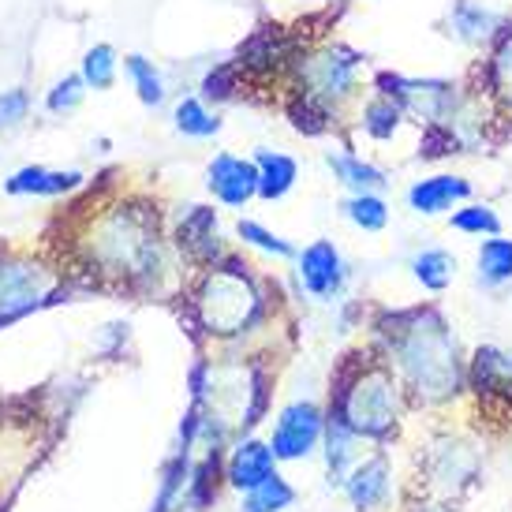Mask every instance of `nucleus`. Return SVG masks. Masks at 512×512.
<instances>
[{
  "mask_svg": "<svg viewBox=\"0 0 512 512\" xmlns=\"http://www.w3.org/2000/svg\"><path fill=\"white\" fill-rule=\"evenodd\" d=\"M378 337H382V359L393 367L404 393H412L415 400L441 404L464 389L468 367L460 359L453 326L434 303L382 311Z\"/></svg>",
  "mask_w": 512,
  "mask_h": 512,
  "instance_id": "f257e3e1",
  "label": "nucleus"
},
{
  "mask_svg": "<svg viewBox=\"0 0 512 512\" xmlns=\"http://www.w3.org/2000/svg\"><path fill=\"white\" fill-rule=\"evenodd\" d=\"M400 404H404V385L393 367L382 356H356V363H348L337 378L329 415H337L356 438L385 441L397 430Z\"/></svg>",
  "mask_w": 512,
  "mask_h": 512,
  "instance_id": "f03ea898",
  "label": "nucleus"
},
{
  "mask_svg": "<svg viewBox=\"0 0 512 512\" xmlns=\"http://www.w3.org/2000/svg\"><path fill=\"white\" fill-rule=\"evenodd\" d=\"M195 314L210 337H236V333L255 326L258 314H262V292L251 281L247 266L236 258L210 266V273L202 277L199 292H195Z\"/></svg>",
  "mask_w": 512,
  "mask_h": 512,
  "instance_id": "7ed1b4c3",
  "label": "nucleus"
},
{
  "mask_svg": "<svg viewBox=\"0 0 512 512\" xmlns=\"http://www.w3.org/2000/svg\"><path fill=\"white\" fill-rule=\"evenodd\" d=\"M367 68V57L344 42L318 45L311 53L292 60L296 72V98L322 105L326 113H341L348 101L359 94V72Z\"/></svg>",
  "mask_w": 512,
  "mask_h": 512,
  "instance_id": "20e7f679",
  "label": "nucleus"
},
{
  "mask_svg": "<svg viewBox=\"0 0 512 512\" xmlns=\"http://www.w3.org/2000/svg\"><path fill=\"white\" fill-rule=\"evenodd\" d=\"M94 255L105 266V273H120L131 281H150L161 273V243H157V221L116 210L98 225Z\"/></svg>",
  "mask_w": 512,
  "mask_h": 512,
  "instance_id": "39448f33",
  "label": "nucleus"
},
{
  "mask_svg": "<svg viewBox=\"0 0 512 512\" xmlns=\"http://www.w3.org/2000/svg\"><path fill=\"white\" fill-rule=\"evenodd\" d=\"M374 94L393 98L408 120H415L419 128H430V124H453L460 105L468 101V86L438 79V75L419 79L404 72H374Z\"/></svg>",
  "mask_w": 512,
  "mask_h": 512,
  "instance_id": "423d86ee",
  "label": "nucleus"
},
{
  "mask_svg": "<svg viewBox=\"0 0 512 512\" xmlns=\"http://www.w3.org/2000/svg\"><path fill=\"white\" fill-rule=\"evenodd\" d=\"M464 86L483 101L494 131H501V139H509L512 135V19L509 27L494 38V45L483 53V60H475V68H471Z\"/></svg>",
  "mask_w": 512,
  "mask_h": 512,
  "instance_id": "0eeeda50",
  "label": "nucleus"
},
{
  "mask_svg": "<svg viewBox=\"0 0 512 512\" xmlns=\"http://www.w3.org/2000/svg\"><path fill=\"white\" fill-rule=\"evenodd\" d=\"M53 296V273L38 262L0 258V326L38 311Z\"/></svg>",
  "mask_w": 512,
  "mask_h": 512,
  "instance_id": "6e6552de",
  "label": "nucleus"
},
{
  "mask_svg": "<svg viewBox=\"0 0 512 512\" xmlns=\"http://www.w3.org/2000/svg\"><path fill=\"white\" fill-rule=\"evenodd\" d=\"M326 434V415L311 400H296L288 404L285 412L277 415V427H273L270 449L277 460H303L314 453V445Z\"/></svg>",
  "mask_w": 512,
  "mask_h": 512,
  "instance_id": "1a4fd4ad",
  "label": "nucleus"
},
{
  "mask_svg": "<svg viewBox=\"0 0 512 512\" xmlns=\"http://www.w3.org/2000/svg\"><path fill=\"white\" fill-rule=\"evenodd\" d=\"M509 19L512 15L490 8L486 0H449L441 27H445V34H449L456 45H464V49H483L486 53L501 30L509 27Z\"/></svg>",
  "mask_w": 512,
  "mask_h": 512,
  "instance_id": "9d476101",
  "label": "nucleus"
},
{
  "mask_svg": "<svg viewBox=\"0 0 512 512\" xmlns=\"http://www.w3.org/2000/svg\"><path fill=\"white\" fill-rule=\"evenodd\" d=\"M296 273L303 292L314 299H337L348 281V266H344L341 251L333 240H314L296 255Z\"/></svg>",
  "mask_w": 512,
  "mask_h": 512,
  "instance_id": "9b49d317",
  "label": "nucleus"
},
{
  "mask_svg": "<svg viewBox=\"0 0 512 512\" xmlns=\"http://www.w3.org/2000/svg\"><path fill=\"white\" fill-rule=\"evenodd\" d=\"M206 187L214 191V199L221 206H232V210H243L247 202L258 195V169L251 157H236V154H217L210 165H206Z\"/></svg>",
  "mask_w": 512,
  "mask_h": 512,
  "instance_id": "f8f14e48",
  "label": "nucleus"
},
{
  "mask_svg": "<svg viewBox=\"0 0 512 512\" xmlns=\"http://www.w3.org/2000/svg\"><path fill=\"white\" fill-rule=\"evenodd\" d=\"M404 199H408V210H412V214L441 217L471 199V180L456 176V172H434V176L415 180Z\"/></svg>",
  "mask_w": 512,
  "mask_h": 512,
  "instance_id": "ddd939ff",
  "label": "nucleus"
},
{
  "mask_svg": "<svg viewBox=\"0 0 512 512\" xmlns=\"http://www.w3.org/2000/svg\"><path fill=\"white\" fill-rule=\"evenodd\" d=\"M468 385L483 400H512V352L479 348L468 367Z\"/></svg>",
  "mask_w": 512,
  "mask_h": 512,
  "instance_id": "4468645a",
  "label": "nucleus"
},
{
  "mask_svg": "<svg viewBox=\"0 0 512 512\" xmlns=\"http://www.w3.org/2000/svg\"><path fill=\"white\" fill-rule=\"evenodd\" d=\"M180 247L195 262H206V266H217L221 258V243H217V214L210 206H187V214L180 217Z\"/></svg>",
  "mask_w": 512,
  "mask_h": 512,
  "instance_id": "2eb2a0df",
  "label": "nucleus"
},
{
  "mask_svg": "<svg viewBox=\"0 0 512 512\" xmlns=\"http://www.w3.org/2000/svg\"><path fill=\"white\" fill-rule=\"evenodd\" d=\"M273 475H277V456H273L266 441L247 438L236 445V453L228 460V483L236 486V490H255V486H262Z\"/></svg>",
  "mask_w": 512,
  "mask_h": 512,
  "instance_id": "dca6fc26",
  "label": "nucleus"
},
{
  "mask_svg": "<svg viewBox=\"0 0 512 512\" xmlns=\"http://www.w3.org/2000/svg\"><path fill=\"white\" fill-rule=\"evenodd\" d=\"M251 161H255V169H258V199L277 202L296 187L299 161L292 154H281V150H258Z\"/></svg>",
  "mask_w": 512,
  "mask_h": 512,
  "instance_id": "f3484780",
  "label": "nucleus"
},
{
  "mask_svg": "<svg viewBox=\"0 0 512 512\" xmlns=\"http://www.w3.org/2000/svg\"><path fill=\"white\" fill-rule=\"evenodd\" d=\"M326 165L333 169L337 184H344L352 195H363V191H385V184H389V176H385L374 161L359 157L356 150H329Z\"/></svg>",
  "mask_w": 512,
  "mask_h": 512,
  "instance_id": "a211bd4d",
  "label": "nucleus"
},
{
  "mask_svg": "<svg viewBox=\"0 0 512 512\" xmlns=\"http://www.w3.org/2000/svg\"><path fill=\"white\" fill-rule=\"evenodd\" d=\"M344 490L356 509H378L389 494V460L385 456H370L363 464L352 468V475L344 479Z\"/></svg>",
  "mask_w": 512,
  "mask_h": 512,
  "instance_id": "6ab92c4d",
  "label": "nucleus"
},
{
  "mask_svg": "<svg viewBox=\"0 0 512 512\" xmlns=\"http://www.w3.org/2000/svg\"><path fill=\"white\" fill-rule=\"evenodd\" d=\"M288 57H292V45L281 38V30L262 27L247 38V45H240L236 68H240V72H273V68H281Z\"/></svg>",
  "mask_w": 512,
  "mask_h": 512,
  "instance_id": "aec40b11",
  "label": "nucleus"
},
{
  "mask_svg": "<svg viewBox=\"0 0 512 512\" xmlns=\"http://www.w3.org/2000/svg\"><path fill=\"white\" fill-rule=\"evenodd\" d=\"M408 124V116L393 98H382V94H370L359 109V131L367 135L370 143H389L397 139L400 128Z\"/></svg>",
  "mask_w": 512,
  "mask_h": 512,
  "instance_id": "412c9836",
  "label": "nucleus"
},
{
  "mask_svg": "<svg viewBox=\"0 0 512 512\" xmlns=\"http://www.w3.org/2000/svg\"><path fill=\"white\" fill-rule=\"evenodd\" d=\"M83 184V176L75 169L60 172V169H38V165H30V169H19L8 180V195H68L75 187Z\"/></svg>",
  "mask_w": 512,
  "mask_h": 512,
  "instance_id": "4be33fe9",
  "label": "nucleus"
},
{
  "mask_svg": "<svg viewBox=\"0 0 512 512\" xmlns=\"http://www.w3.org/2000/svg\"><path fill=\"white\" fill-rule=\"evenodd\" d=\"M475 277L483 288H505L512 285V240L509 236H486L475 255Z\"/></svg>",
  "mask_w": 512,
  "mask_h": 512,
  "instance_id": "5701e85b",
  "label": "nucleus"
},
{
  "mask_svg": "<svg viewBox=\"0 0 512 512\" xmlns=\"http://www.w3.org/2000/svg\"><path fill=\"white\" fill-rule=\"evenodd\" d=\"M475 475V456L460 445V441H441L438 449L430 453V479L441 483L449 494L460 490Z\"/></svg>",
  "mask_w": 512,
  "mask_h": 512,
  "instance_id": "b1692460",
  "label": "nucleus"
},
{
  "mask_svg": "<svg viewBox=\"0 0 512 512\" xmlns=\"http://www.w3.org/2000/svg\"><path fill=\"white\" fill-rule=\"evenodd\" d=\"M172 124L187 139H214L217 131H221V116L202 98H180L176 109H172Z\"/></svg>",
  "mask_w": 512,
  "mask_h": 512,
  "instance_id": "393cba45",
  "label": "nucleus"
},
{
  "mask_svg": "<svg viewBox=\"0 0 512 512\" xmlns=\"http://www.w3.org/2000/svg\"><path fill=\"white\" fill-rule=\"evenodd\" d=\"M412 277L427 292H445L456 277V258L449 251H441V247H427V251H419L412 258Z\"/></svg>",
  "mask_w": 512,
  "mask_h": 512,
  "instance_id": "a878e982",
  "label": "nucleus"
},
{
  "mask_svg": "<svg viewBox=\"0 0 512 512\" xmlns=\"http://www.w3.org/2000/svg\"><path fill=\"white\" fill-rule=\"evenodd\" d=\"M344 217L363 232H382L389 225V202L382 191H363V195H348L344 199Z\"/></svg>",
  "mask_w": 512,
  "mask_h": 512,
  "instance_id": "bb28decb",
  "label": "nucleus"
},
{
  "mask_svg": "<svg viewBox=\"0 0 512 512\" xmlns=\"http://www.w3.org/2000/svg\"><path fill=\"white\" fill-rule=\"evenodd\" d=\"M449 225H453L456 232H464V236H498L501 217L490 202H464V206L453 210Z\"/></svg>",
  "mask_w": 512,
  "mask_h": 512,
  "instance_id": "cd10ccee",
  "label": "nucleus"
},
{
  "mask_svg": "<svg viewBox=\"0 0 512 512\" xmlns=\"http://www.w3.org/2000/svg\"><path fill=\"white\" fill-rule=\"evenodd\" d=\"M124 72L131 75V83H135V94H139V101H143L146 109H157V105L165 101V79H161V72L154 68V60L124 57Z\"/></svg>",
  "mask_w": 512,
  "mask_h": 512,
  "instance_id": "c85d7f7f",
  "label": "nucleus"
},
{
  "mask_svg": "<svg viewBox=\"0 0 512 512\" xmlns=\"http://www.w3.org/2000/svg\"><path fill=\"white\" fill-rule=\"evenodd\" d=\"M292 501H296V490H292L281 475H273V479H266L262 486L247 490L243 512H281V509H288Z\"/></svg>",
  "mask_w": 512,
  "mask_h": 512,
  "instance_id": "c756f323",
  "label": "nucleus"
},
{
  "mask_svg": "<svg viewBox=\"0 0 512 512\" xmlns=\"http://www.w3.org/2000/svg\"><path fill=\"white\" fill-rule=\"evenodd\" d=\"M116 68H120V60H116L113 45H94V49H86V57H83L86 86H94V90H109V86L116 83Z\"/></svg>",
  "mask_w": 512,
  "mask_h": 512,
  "instance_id": "7c9ffc66",
  "label": "nucleus"
},
{
  "mask_svg": "<svg viewBox=\"0 0 512 512\" xmlns=\"http://www.w3.org/2000/svg\"><path fill=\"white\" fill-rule=\"evenodd\" d=\"M236 232H240L243 243H251V247H258V251H266V255H273V258H296L299 255L292 243L281 240V236H273L270 228H262L258 221H240Z\"/></svg>",
  "mask_w": 512,
  "mask_h": 512,
  "instance_id": "2f4dec72",
  "label": "nucleus"
},
{
  "mask_svg": "<svg viewBox=\"0 0 512 512\" xmlns=\"http://www.w3.org/2000/svg\"><path fill=\"white\" fill-rule=\"evenodd\" d=\"M202 101H228L236 90H240V68L236 64H221L214 72L202 75V86H199Z\"/></svg>",
  "mask_w": 512,
  "mask_h": 512,
  "instance_id": "473e14b6",
  "label": "nucleus"
},
{
  "mask_svg": "<svg viewBox=\"0 0 512 512\" xmlns=\"http://www.w3.org/2000/svg\"><path fill=\"white\" fill-rule=\"evenodd\" d=\"M86 94V79L83 75H64L53 90H49V98H45V105H49V113H72L75 105L83 101Z\"/></svg>",
  "mask_w": 512,
  "mask_h": 512,
  "instance_id": "72a5a7b5",
  "label": "nucleus"
},
{
  "mask_svg": "<svg viewBox=\"0 0 512 512\" xmlns=\"http://www.w3.org/2000/svg\"><path fill=\"white\" fill-rule=\"evenodd\" d=\"M27 94L23 90H4L0 94V128H15L27 116Z\"/></svg>",
  "mask_w": 512,
  "mask_h": 512,
  "instance_id": "f704fd0d",
  "label": "nucleus"
},
{
  "mask_svg": "<svg viewBox=\"0 0 512 512\" xmlns=\"http://www.w3.org/2000/svg\"><path fill=\"white\" fill-rule=\"evenodd\" d=\"M423 512H449V509H423Z\"/></svg>",
  "mask_w": 512,
  "mask_h": 512,
  "instance_id": "c9c22d12",
  "label": "nucleus"
},
{
  "mask_svg": "<svg viewBox=\"0 0 512 512\" xmlns=\"http://www.w3.org/2000/svg\"><path fill=\"white\" fill-rule=\"evenodd\" d=\"M341 4H344V0H341Z\"/></svg>",
  "mask_w": 512,
  "mask_h": 512,
  "instance_id": "e433bc0d",
  "label": "nucleus"
}]
</instances>
